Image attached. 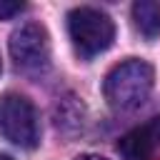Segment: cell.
Segmentation results:
<instances>
[{
	"label": "cell",
	"instance_id": "cell-1",
	"mask_svg": "<svg viewBox=\"0 0 160 160\" xmlns=\"http://www.w3.org/2000/svg\"><path fill=\"white\" fill-rule=\"evenodd\" d=\"M152 65L145 60H125L120 65H115L102 82V95L108 100L110 108L115 110H135L140 108L150 90H152Z\"/></svg>",
	"mask_w": 160,
	"mask_h": 160
},
{
	"label": "cell",
	"instance_id": "cell-2",
	"mask_svg": "<svg viewBox=\"0 0 160 160\" xmlns=\"http://www.w3.org/2000/svg\"><path fill=\"white\" fill-rule=\"evenodd\" d=\"M68 32L80 58H95L105 52L115 40L112 20L98 8H75L68 12Z\"/></svg>",
	"mask_w": 160,
	"mask_h": 160
},
{
	"label": "cell",
	"instance_id": "cell-3",
	"mask_svg": "<svg viewBox=\"0 0 160 160\" xmlns=\"http://www.w3.org/2000/svg\"><path fill=\"white\" fill-rule=\"evenodd\" d=\"M0 135L25 150H32L40 142L38 112L25 95L8 92L0 98Z\"/></svg>",
	"mask_w": 160,
	"mask_h": 160
},
{
	"label": "cell",
	"instance_id": "cell-4",
	"mask_svg": "<svg viewBox=\"0 0 160 160\" xmlns=\"http://www.w3.org/2000/svg\"><path fill=\"white\" fill-rule=\"evenodd\" d=\"M10 55L18 70L38 75L50 65V40L40 22H22L10 35Z\"/></svg>",
	"mask_w": 160,
	"mask_h": 160
},
{
	"label": "cell",
	"instance_id": "cell-5",
	"mask_svg": "<svg viewBox=\"0 0 160 160\" xmlns=\"http://www.w3.org/2000/svg\"><path fill=\"white\" fill-rule=\"evenodd\" d=\"M158 148H160V115L132 128L118 140V152L122 160H152Z\"/></svg>",
	"mask_w": 160,
	"mask_h": 160
},
{
	"label": "cell",
	"instance_id": "cell-6",
	"mask_svg": "<svg viewBox=\"0 0 160 160\" xmlns=\"http://www.w3.org/2000/svg\"><path fill=\"white\" fill-rule=\"evenodd\" d=\"M132 20H135V28L148 40L160 35V5L158 2H150V0L135 2L132 5Z\"/></svg>",
	"mask_w": 160,
	"mask_h": 160
},
{
	"label": "cell",
	"instance_id": "cell-7",
	"mask_svg": "<svg viewBox=\"0 0 160 160\" xmlns=\"http://www.w3.org/2000/svg\"><path fill=\"white\" fill-rule=\"evenodd\" d=\"M25 5L22 2H12V0H0V20H10L12 15H18Z\"/></svg>",
	"mask_w": 160,
	"mask_h": 160
},
{
	"label": "cell",
	"instance_id": "cell-8",
	"mask_svg": "<svg viewBox=\"0 0 160 160\" xmlns=\"http://www.w3.org/2000/svg\"><path fill=\"white\" fill-rule=\"evenodd\" d=\"M75 160H108V158H102V155H92V152H85V155H78Z\"/></svg>",
	"mask_w": 160,
	"mask_h": 160
},
{
	"label": "cell",
	"instance_id": "cell-9",
	"mask_svg": "<svg viewBox=\"0 0 160 160\" xmlns=\"http://www.w3.org/2000/svg\"><path fill=\"white\" fill-rule=\"evenodd\" d=\"M0 160H12V158L10 155H0Z\"/></svg>",
	"mask_w": 160,
	"mask_h": 160
},
{
	"label": "cell",
	"instance_id": "cell-10",
	"mask_svg": "<svg viewBox=\"0 0 160 160\" xmlns=\"http://www.w3.org/2000/svg\"><path fill=\"white\" fill-rule=\"evenodd\" d=\"M0 72H2V65H0Z\"/></svg>",
	"mask_w": 160,
	"mask_h": 160
}]
</instances>
